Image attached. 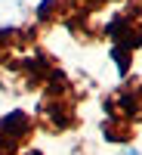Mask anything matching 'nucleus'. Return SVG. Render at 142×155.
Listing matches in <instances>:
<instances>
[{"label": "nucleus", "instance_id": "obj_1", "mask_svg": "<svg viewBox=\"0 0 142 155\" xmlns=\"http://www.w3.org/2000/svg\"><path fill=\"white\" fill-rule=\"evenodd\" d=\"M127 155H136V152H127Z\"/></svg>", "mask_w": 142, "mask_h": 155}]
</instances>
